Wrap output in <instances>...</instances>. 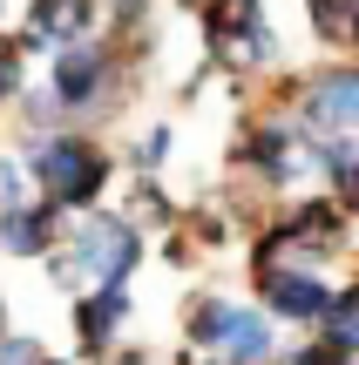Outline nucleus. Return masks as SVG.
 Returning <instances> with one entry per match:
<instances>
[{"label":"nucleus","instance_id":"obj_16","mask_svg":"<svg viewBox=\"0 0 359 365\" xmlns=\"http://www.w3.org/2000/svg\"><path fill=\"white\" fill-rule=\"evenodd\" d=\"M149 7H156V0H95V14L108 21V34H116V41L143 34V27H149Z\"/></svg>","mask_w":359,"mask_h":365},{"label":"nucleus","instance_id":"obj_24","mask_svg":"<svg viewBox=\"0 0 359 365\" xmlns=\"http://www.w3.org/2000/svg\"><path fill=\"white\" fill-rule=\"evenodd\" d=\"M0 21H7V0H0Z\"/></svg>","mask_w":359,"mask_h":365},{"label":"nucleus","instance_id":"obj_12","mask_svg":"<svg viewBox=\"0 0 359 365\" xmlns=\"http://www.w3.org/2000/svg\"><path fill=\"white\" fill-rule=\"evenodd\" d=\"M122 217H129L143 237H163L176 217H183V203L170 196V182H163V176H129V203H122Z\"/></svg>","mask_w":359,"mask_h":365},{"label":"nucleus","instance_id":"obj_9","mask_svg":"<svg viewBox=\"0 0 359 365\" xmlns=\"http://www.w3.org/2000/svg\"><path fill=\"white\" fill-rule=\"evenodd\" d=\"M129 325H136V291L129 284H95L81 298H68V331H75V359L81 365L116 352L129 339Z\"/></svg>","mask_w":359,"mask_h":365},{"label":"nucleus","instance_id":"obj_8","mask_svg":"<svg viewBox=\"0 0 359 365\" xmlns=\"http://www.w3.org/2000/svg\"><path fill=\"white\" fill-rule=\"evenodd\" d=\"M292 122L305 135H359V68H319L298 81L292 95Z\"/></svg>","mask_w":359,"mask_h":365},{"label":"nucleus","instance_id":"obj_14","mask_svg":"<svg viewBox=\"0 0 359 365\" xmlns=\"http://www.w3.org/2000/svg\"><path fill=\"white\" fill-rule=\"evenodd\" d=\"M305 21L325 48H359V0H305Z\"/></svg>","mask_w":359,"mask_h":365},{"label":"nucleus","instance_id":"obj_7","mask_svg":"<svg viewBox=\"0 0 359 365\" xmlns=\"http://www.w3.org/2000/svg\"><path fill=\"white\" fill-rule=\"evenodd\" d=\"M251 304L271 325H319V312L333 304V277L325 271H298V264H265L251 271Z\"/></svg>","mask_w":359,"mask_h":365},{"label":"nucleus","instance_id":"obj_22","mask_svg":"<svg viewBox=\"0 0 359 365\" xmlns=\"http://www.w3.org/2000/svg\"><path fill=\"white\" fill-rule=\"evenodd\" d=\"M14 331V304H7V291H0V339Z\"/></svg>","mask_w":359,"mask_h":365},{"label":"nucleus","instance_id":"obj_4","mask_svg":"<svg viewBox=\"0 0 359 365\" xmlns=\"http://www.w3.org/2000/svg\"><path fill=\"white\" fill-rule=\"evenodd\" d=\"M183 345L217 365H278V325L231 291H197L183 304Z\"/></svg>","mask_w":359,"mask_h":365},{"label":"nucleus","instance_id":"obj_10","mask_svg":"<svg viewBox=\"0 0 359 365\" xmlns=\"http://www.w3.org/2000/svg\"><path fill=\"white\" fill-rule=\"evenodd\" d=\"M61 230H68L61 210L41 203V196H27V203L0 210V257L7 264H41L54 244H61Z\"/></svg>","mask_w":359,"mask_h":365},{"label":"nucleus","instance_id":"obj_26","mask_svg":"<svg viewBox=\"0 0 359 365\" xmlns=\"http://www.w3.org/2000/svg\"><path fill=\"white\" fill-rule=\"evenodd\" d=\"M197 365H217V359H197Z\"/></svg>","mask_w":359,"mask_h":365},{"label":"nucleus","instance_id":"obj_18","mask_svg":"<svg viewBox=\"0 0 359 365\" xmlns=\"http://www.w3.org/2000/svg\"><path fill=\"white\" fill-rule=\"evenodd\" d=\"M21 88H27V54L21 41H0V108L21 102Z\"/></svg>","mask_w":359,"mask_h":365},{"label":"nucleus","instance_id":"obj_23","mask_svg":"<svg viewBox=\"0 0 359 365\" xmlns=\"http://www.w3.org/2000/svg\"><path fill=\"white\" fill-rule=\"evenodd\" d=\"M48 365H81V359H54V352H48Z\"/></svg>","mask_w":359,"mask_h":365},{"label":"nucleus","instance_id":"obj_20","mask_svg":"<svg viewBox=\"0 0 359 365\" xmlns=\"http://www.w3.org/2000/svg\"><path fill=\"white\" fill-rule=\"evenodd\" d=\"M0 365H48V339H34V331H7V339H0Z\"/></svg>","mask_w":359,"mask_h":365},{"label":"nucleus","instance_id":"obj_5","mask_svg":"<svg viewBox=\"0 0 359 365\" xmlns=\"http://www.w3.org/2000/svg\"><path fill=\"white\" fill-rule=\"evenodd\" d=\"M203 54L224 75H258L278 61V27L265 21L258 0H203Z\"/></svg>","mask_w":359,"mask_h":365},{"label":"nucleus","instance_id":"obj_25","mask_svg":"<svg viewBox=\"0 0 359 365\" xmlns=\"http://www.w3.org/2000/svg\"><path fill=\"white\" fill-rule=\"evenodd\" d=\"M183 7H203V0H183Z\"/></svg>","mask_w":359,"mask_h":365},{"label":"nucleus","instance_id":"obj_17","mask_svg":"<svg viewBox=\"0 0 359 365\" xmlns=\"http://www.w3.org/2000/svg\"><path fill=\"white\" fill-rule=\"evenodd\" d=\"M27 196H34V182H27V163H21V149H7V143H0V210L27 203Z\"/></svg>","mask_w":359,"mask_h":365},{"label":"nucleus","instance_id":"obj_1","mask_svg":"<svg viewBox=\"0 0 359 365\" xmlns=\"http://www.w3.org/2000/svg\"><path fill=\"white\" fill-rule=\"evenodd\" d=\"M143 54H149V27L129 34V41L102 34V27L61 41V48L48 54V95H54L68 129H102V122L129 102V95H122L129 88V61H143Z\"/></svg>","mask_w":359,"mask_h":365},{"label":"nucleus","instance_id":"obj_15","mask_svg":"<svg viewBox=\"0 0 359 365\" xmlns=\"http://www.w3.org/2000/svg\"><path fill=\"white\" fill-rule=\"evenodd\" d=\"M170 156H176V129H170V122H156V129H143L116 163L129 176H163V170H170Z\"/></svg>","mask_w":359,"mask_h":365},{"label":"nucleus","instance_id":"obj_2","mask_svg":"<svg viewBox=\"0 0 359 365\" xmlns=\"http://www.w3.org/2000/svg\"><path fill=\"white\" fill-rule=\"evenodd\" d=\"M149 257V237L136 230L122 210H81V217H68L61 244L41 257V271H48V284L61 291V298H81V291L95 284H129L136 271H143Z\"/></svg>","mask_w":359,"mask_h":365},{"label":"nucleus","instance_id":"obj_3","mask_svg":"<svg viewBox=\"0 0 359 365\" xmlns=\"http://www.w3.org/2000/svg\"><path fill=\"white\" fill-rule=\"evenodd\" d=\"M21 163L27 182H34L41 203H54L61 217H81V210H102V196L116 190V149L95 129H48V135H21Z\"/></svg>","mask_w":359,"mask_h":365},{"label":"nucleus","instance_id":"obj_21","mask_svg":"<svg viewBox=\"0 0 359 365\" xmlns=\"http://www.w3.org/2000/svg\"><path fill=\"white\" fill-rule=\"evenodd\" d=\"M89 365H149V352H143V345H129V339H122L116 352H102V359H89Z\"/></svg>","mask_w":359,"mask_h":365},{"label":"nucleus","instance_id":"obj_6","mask_svg":"<svg viewBox=\"0 0 359 365\" xmlns=\"http://www.w3.org/2000/svg\"><path fill=\"white\" fill-rule=\"evenodd\" d=\"M231 163H238V176H251V190L278 196V190H292V182L305 176V129H298L292 115H258L251 129L238 135Z\"/></svg>","mask_w":359,"mask_h":365},{"label":"nucleus","instance_id":"obj_13","mask_svg":"<svg viewBox=\"0 0 359 365\" xmlns=\"http://www.w3.org/2000/svg\"><path fill=\"white\" fill-rule=\"evenodd\" d=\"M312 331H319L325 345H339L346 359H359V277H353V284H333V304L319 312Z\"/></svg>","mask_w":359,"mask_h":365},{"label":"nucleus","instance_id":"obj_11","mask_svg":"<svg viewBox=\"0 0 359 365\" xmlns=\"http://www.w3.org/2000/svg\"><path fill=\"white\" fill-rule=\"evenodd\" d=\"M89 27H102V14H95V0H27L21 54H27V61H34V54H54L61 41L89 34Z\"/></svg>","mask_w":359,"mask_h":365},{"label":"nucleus","instance_id":"obj_19","mask_svg":"<svg viewBox=\"0 0 359 365\" xmlns=\"http://www.w3.org/2000/svg\"><path fill=\"white\" fill-rule=\"evenodd\" d=\"M278 365H359V359H346L339 345H325L319 331H312L305 345H292V352H278Z\"/></svg>","mask_w":359,"mask_h":365}]
</instances>
